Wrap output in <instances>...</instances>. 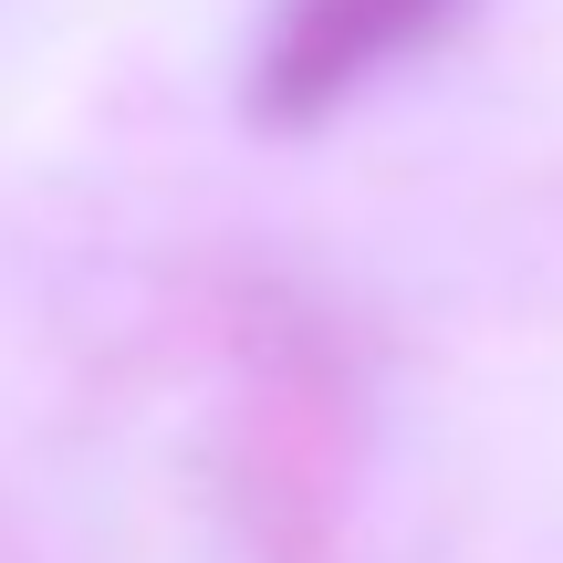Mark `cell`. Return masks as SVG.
<instances>
[{
	"label": "cell",
	"mask_w": 563,
	"mask_h": 563,
	"mask_svg": "<svg viewBox=\"0 0 563 563\" xmlns=\"http://www.w3.org/2000/svg\"><path fill=\"white\" fill-rule=\"evenodd\" d=\"M449 11H460V0H292L272 53H262V115H282V125L323 115V104L355 95L386 53L439 32Z\"/></svg>",
	"instance_id": "cell-1"
}]
</instances>
